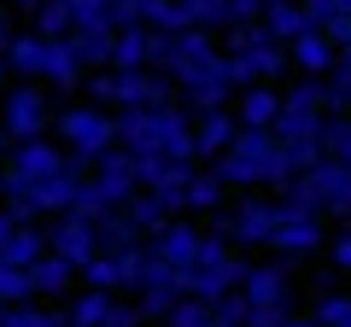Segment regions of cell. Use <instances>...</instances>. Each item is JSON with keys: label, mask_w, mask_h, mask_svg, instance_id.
<instances>
[{"label": "cell", "mask_w": 351, "mask_h": 327, "mask_svg": "<svg viewBox=\"0 0 351 327\" xmlns=\"http://www.w3.org/2000/svg\"><path fill=\"white\" fill-rule=\"evenodd\" d=\"M211 176L223 187H287L299 176V164L287 158V146L276 140V129H240V140L211 164Z\"/></svg>", "instance_id": "1"}, {"label": "cell", "mask_w": 351, "mask_h": 327, "mask_svg": "<svg viewBox=\"0 0 351 327\" xmlns=\"http://www.w3.org/2000/svg\"><path fill=\"white\" fill-rule=\"evenodd\" d=\"M117 146L129 158H199L193 152V117L182 105L164 112H117Z\"/></svg>", "instance_id": "2"}, {"label": "cell", "mask_w": 351, "mask_h": 327, "mask_svg": "<svg viewBox=\"0 0 351 327\" xmlns=\"http://www.w3.org/2000/svg\"><path fill=\"white\" fill-rule=\"evenodd\" d=\"M276 199L293 205V211H311V216H351V170L339 158H322L311 170H299Z\"/></svg>", "instance_id": "3"}, {"label": "cell", "mask_w": 351, "mask_h": 327, "mask_svg": "<svg viewBox=\"0 0 351 327\" xmlns=\"http://www.w3.org/2000/svg\"><path fill=\"white\" fill-rule=\"evenodd\" d=\"M53 135H59V146L71 158L100 164L106 152H117V112H106V105H71L64 117H53Z\"/></svg>", "instance_id": "4"}, {"label": "cell", "mask_w": 351, "mask_h": 327, "mask_svg": "<svg viewBox=\"0 0 351 327\" xmlns=\"http://www.w3.org/2000/svg\"><path fill=\"white\" fill-rule=\"evenodd\" d=\"M281 216H287V205L281 199H263V193H246L240 205H228V211L211 216V234L228 239V246H263L269 252V239H276Z\"/></svg>", "instance_id": "5"}, {"label": "cell", "mask_w": 351, "mask_h": 327, "mask_svg": "<svg viewBox=\"0 0 351 327\" xmlns=\"http://www.w3.org/2000/svg\"><path fill=\"white\" fill-rule=\"evenodd\" d=\"M240 298H246V327H287V315H293V269L287 263H252Z\"/></svg>", "instance_id": "6"}, {"label": "cell", "mask_w": 351, "mask_h": 327, "mask_svg": "<svg viewBox=\"0 0 351 327\" xmlns=\"http://www.w3.org/2000/svg\"><path fill=\"white\" fill-rule=\"evenodd\" d=\"M246 275H252V263H240L234 246H228V239H217V234H205L199 263H193V280H188V298L217 304V298H228V292L246 287Z\"/></svg>", "instance_id": "7"}, {"label": "cell", "mask_w": 351, "mask_h": 327, "mask_svg": "<svg viewBox=\"0 0 351 327\" xmlns=\"http://www.w3.org/2000/svg\"><path fill=\"white\" fill-rule=\"evenodd\" d=\"M0 129L12 135V146L47 140V129H53V88H41V82H12V94L0 100Z\"/></svg>", "instance_id": "8"}, {"label": "cell", "mask_w": 351, "mask_h": 327, "mask_svg": "<svg viewBox=\"0 0 351 327\" xmlns=\"http://www.w3.org/2000/svg\"><path fill=\"white\" fill-rule=\"evenodd\" d=\"M147 246H152V257H158V263L170 269V275L182 280V287H188V280H193V263H199V246H205V234L188 222V216H182V222H170L164 234H152Z\"/></svg>", "instance_id": "9"}, {"label": "cell", "mask_w": 351, "mask_h": 327, "mask_svg": "<svg viewBox=\"0 0 351 327\" xmlns=\"http://www.w3.org/2000/svg\"><path fill=\"white\" fill-rule=\"evenodd\" d=\"M269 252H276V263H304V257H316L322 252V216H311V211H293L287 205V216H281V228H276V239H269Z\"/></svg>", "instance_id": "10"}, {"label": "cell", "mask_w": 351, "mask_h": 327, "mask_svg": "<svg viewBox=\"0 0 351 327\" xmlns=\"http://www.w3.org/2000/svg\"><path fill=\"white\" fill-rule=\"evenodd\" d=\"M47 252L64 257V263H76V269H88L100 257V228L88 222V216H53L47 222Z\"/></svg>", "instance_id": "11"}, {"label": "cell", "mask_w": 351, "mask_h": 327, "mask_svg": "<svg viewBox=\"0 0 351 327\" xmlns=\"http://www.w3.org/2000/svg\"><path fill=\"white\" fill-rule=\"evenodd\" d=\"M234 70H240V88H258V82H281V76L293 70V53L281 47V41H269V29H263V36L252 41L246 53H234Z\"/></svg>", "instance_id": "12"}, {"label": "cell", "mask_w": 351, "mask_h": 327, "mask_svg": "<svg viewBox=\"0 0 351 327\" xmlns=\"http://www.w3.org/2000/svg\"><path fill=\"white\" fill-rule=\"evenodd\" d=\"M64 164H71V152L59 140H24L6 158V181H47V176H59Z\"/></svg>", "instance_id": "13"}, {"label": "cell", "mask_w": 351, "mask_h": 327, "mask_svg": "<svg viewBox=\"0 0 351 327\" xmlns=\"http://www.w3.org/2000/svg\"><path fill=\"white\" fill-rule=\"evenodd\" d=\"M135 164H141V187L158 193L170 211H182V193H188V181H193V164L188 158H135Z\"/></svg>", "instance_id": "14"}, {"label": "cell", "mask_w": 351, "mask_h": 327, "mask_svg": "<svg viewBox=\"0 0 351 327\" xmlns=\"http://www.w3.org/2000/svg\"><path fill=\"white\" fill-rule=\"evenodd\" d=\"M94 187H100L106 199H112L117 211H123V205H129V199L141 193V164L129 158L123 146H117V152H106V158L94 164Z\"/></svg>", "instance_id": "15"}, {"label": "cell", "mask_w": 351, "mask_h": 327, "mask_svg": "<svg viewBox=\"0 0 351 327\" xmlns=\"http://www.w3.org/2000/svg\"><path fill=\"white\" fill-rule=\"evenodd\" d=\"M234 140H240V117H234V112H205V117H193V152H199V158L217 164Z\"/></svg>", "instance_id": "16"}, {"label": "cell", "mask_w": 351, "mask_h": 327, "mask_svg": "<svg viewBox=\"0 0 351 327\" xmlns=\"http://www.w3.org/2000/svg\"><path fill=\"white\" fill-rule=\"evenodd\" d=\"M281 105H287V94L276 88V82H258V88H240V129H276L281 123Z\"/></svg>", "instance_id": "17"}, {"label": "cell", "mask_w": 351, "mask_h": 327, "mask_svg": "<svg viewBox=\"0 0 351 327\" xmlns=\"http://www.w3.org/2000/svg\"><path fill=\"white\" fill-rule=\"evenodd\" d=\"M287 53H293V70H299V76H322V82L334 76V64H339V41H328L322 29L299 36V41H293Z\"/></svg>", "instance_id": "18"}, {"label": "cell", "mask_w": 351, "mask_h": 327, "mask_svg": "<svg viewBox=\"0 0 351 327\" xmlns=\"http://www.w3.org/2000/svg\"><path fill=\"white\" fill-rule=\"evenodd\" d=\"M71 41H76V59H82L88 70H112V53H117V24H112V18L82 24Z\"/></svg>", "instance_id": "19"}, {"label": "cell", "mask_w": 351, "mask_h": 327, "mask_svg": "<svg viewBox=\"0 0 351 327\" xmlns=\"http://www.w3.org/2000/svg\"><path fill=\"white\" fill-rule=\"evenodd\" d=\"M82 70H88V64L76 59V41H71V36H64V41H47V70H41V76H47L53 94H76V88H82Z\"/></svg>", "instance_id": "20"}, {"label": "cell", "mask_w": 351, "mask_h": 327, "mask_svg": "<svg viewBox=\"0 0 351 327\" xmlns=\"http://www.w3.org/2000/svg\"><path fill=\"white\" fill-rule=\"evenodd\" d=\"M263 29H269V41H281V47H293L299 36H311V12H304L299 0H276V6H263Z\"/></svg>", "instance_id": "21"}, {"label": "cell", "mask_w": 351, "mask_h": 327, "mask_svg": "<svg viewBox=\"0 0 351 327\" xmlns=\"http://www.w3.org/2000/svg\"><path fill=\"white\" fill-rule=\"evenodd\" d=\"M217 211H228V187L211 170H193L188 193H182V216H217Z\"/></svg>", "instance_id": "22"}, {"label": "cell", "mask_w": 351, "mask_h": 327, "mask_svg": "<svg viewBox=\"0 0 351 327\" xmlns=\"http://www.w3.org/2000/svg\"><path fill=\"white\" fill-rule=\"evenodd\" d=\"M94 228H100V252H106V257H129V252H141V246H147V234H141V228L129 222L123 211L100 216Z\"/></svg>", "instance_id": "23"}, {"label": "cell", "mask_w": 351, "mask_h": 327, "mask_svg": "<svg viewBox=\"0 0 351 327\" xmlns=\"http://www.w3.org/2000/svg\"><path fill=\"white\" fill-rule=\"evenodd\" d=\"M6 64H12V76H29V82H36V76L47 70V36H36V29H18L12 47H6Z\"/></svg>", "instance_id": "24"}, {"label": "cell", "mask_w": 351, "mask_h": 327, "mask_svg": "<svg viewBox=\"0 0 351 327\" xmlns=\"http://www.w3.org/2000/svg\"><path fill=\"white\" fill-rule=\"evenodd\" d=\"M123 216H129V222H135V228H141V234H147V239H152V234H164V228L176 222V211H170V205L158 199V193H147V187H141L135 199L123 205Z\"/></svg>", "instance_id": "25"}, {"label": "cell", "mask_w": 351, "mask_h": 327, "mask_svg": "<svg viewBox=\"0 0 351 327\" xmlns=\"http://www.w3.org/2000/svg\"><path fill=\"white\" fill-rule=\"evenodd\" d=\"M112 70H152V29H117V53H112Z\"/></svg>", "instance_id": "26"}, {"label": "cell", "mask_w": 351, "mask_h": 327, "mask_svg": "<svg viewBox=\"0 0 351 327\" xmlns=\"http://www.w3.org/2000/svg\"><path fill=\"white\" fill-rule=\"evenodd\" d=\"M29 275H36V298H64V292H71V280L76 275H82V269H76V263H64V257H41V263L36 269H29Z\"/></svg>", "instance_id": "27"}, {"label": "cell", "mask_w": 351, "mask_h": 327, "mask_svg": "<svg viewBox=\"0 0 351 327\" xmlns=\"http://www.w3.org/2000/svg\"><path fill=\"white\" fill-rule=\"evenodd\" d=\"M41 257H47V228L24 222V228L12 234V246H6V257H0V263H12V269H36Z\"/></svg>", "instance_id": "28"}, {"label": "cell", "mask_w": 351, "mask_h": 327, "mask_svg": "<svg viewBox=\"0 0 351 327\" xmlns=\"http://www.w3.org/2000/svg\"><path fill=\"white\" fill-rule=\"evenodd\" d=\"M112 292H94V287H88V292H76V298H71V310H64V322H71V327H106V315H112Z\"/></svg>", "instance_id": "29"}, {"label": "cell", "mask_w": 351, "mask_h": 327, "mask_svg": "<svg viewBox=\"0 0 351 327\" xmlns=\"http://www.w3.org/2000/svg\"><path fill=\"white\" fill-rule=\"evenodd\" d=\"M29 29L36 36H47V41H64V36H76V18H71V0H47L36 18H29Z\"/></svg>", "instance_id": "30"}, {"label": "cell", "mask_w": 351, "mask_h": 327, "mask_svg": "<svg viewBox=\"0 0 351 327\" xmlns=\"http://www.w3.org/2000/svg\"><path fill=\"white\" fill-rule=\"evenodd\" d=\"M12 304H36V275L0 263V310H12Z\"/></svg>", "instance_id": "31"}, {"label": "cell", "mask_w": 351, "mask_h": 327, "mask_svg": "<svg viewBox=\"0 0 351 327\" xmlns=\"http://www.w3.org/2000/svg\"><path fill=\"white\" fill-rule=\"evenodd\" d=\"M193 29H228V0H182Z\"/></svg>", "instance_id": "32"}, {"label": "cell", "mask_w": 351, "mask_h": 327, "mask_svg": "<svg viewBox=\"0 0 351 327\" xmlns=\"http://www.w3.org/2000/svg\"><path fill=\"white\" fill-rule=\"evenodd\" d=\"M164 327H217V315H211V304H205V298H182Z\"/></svg>", "instance_id": "33"}, {"label": "cell", "mask_w": 351, "mask_h": 327, "mask_svg": "<svg viewBox=\"0 0 351 327\" xmlns=\"http://www.w3.org/2000/svg\"><path fill=\"white\" fill-rule=\"evenodd\" d=\"M316 322H322V327H339V322H346V315H351V298H346V292H328V298H316Z\"/></svg>", "instance_id": "34"}, {"label": "cell", "mask_w": 351, "mask_h": 327, "mask_svg": "<svg viewBox=\"0 0 351 327\" xmlns=\"http://www.w3.org/2000/svg\"><path fill=\"white\" fill-rule=\"evenodd\" d=\"M211 315H217V327H246V298H240V292H228V298L211 304Z\"/></svg>", "instance_id": "35"}, {"label": "cell", "mask_w": 351, "mask_h": 327, "mask_svg": "<svg viewBox=\"0 0 351 327\" xmlns=\"http://www.w3.org/2000/svg\"><path fill=\"white\" fill-rule=\"evenodd\" d=\"M328 263H334V269H339V275H351V222H346V228H339V234H334V239H328Z\"/></svg>", "instance_id": "36"}, {"label": "cell", "mask_w": 351, "mask_h": 327, "mask_svg": "<svg viewBox=\"0 0 351 327\" xmlns=\"http://www.w3.org/2000/svg\"><path fill=\"white\" fill-rule=\"evenodd\" d=\"M228 24H263V0H228Z\"/></svg>", "instance_id": "37"}, {"label": "cell", "mask_w": 351, "mask_h": 327, "mask_svg": "<svg viewBox=\"0 0 351 327\" xmlns=\"http://www.w3.org/2000/svg\"><path fill=\"white\" fill-rule=\"evenodd\" d=\"M106 327H147V315H141V304H112Z\"/></svg>", "instance_id": "38"}, {"label": "cell", "mask_w": 351, "mask_h": 327, "mask_svg": "<svg viewBox=\"0 0 351 327\" xmlns=\"http://www.w3.org/2000/svg\"><path fill=\"white\" fill-rule=\"evenodd\" d=\"M18 228H24V222H18V216L6 211V205H0V257H6V246H12V234H18Z\"/></svg>", "instance_id": "39"}, {"label": "cell", "mask_w": 351, "mask_h": 327, "mask_svg": "<svg viewBox=\"0 0 351 327\" xmlns=\"http://www.w3.org/2000/svg\"><path fill=\"white\" fill-rule=\"evenodd\" d=\"M12 36H18V24L6 18V6H0V59H6V47H12Z\"/></svg>", "instance_id": "40"}, {"label": "cell", "mask_w": 351, "mask_h": 327, "mask_svg": "<svg viewBox=\"0 0 351 327\" xmlns=\"http://www.w3.org/2000/svg\"><path fill=\"white\" fill-rule=\"evenodd\" d=\"M6 94H12V64L0 59V100H6Z\"/></svg>", "instance_id": "41"}, {"label": "cell", "mask_w": 351, "mask_h": 327, "mask_svg": "<svg viewBox=\"0 0 351 327\" xmlns=\"http://www.w3.org/2000/svg\"><path fill=\"white\" fill-rule=\"evenodd\" d=\"M6 158H12V135L0 129V170H6Z\"/></svg>", "instance_id": "42"}, {"label": "cell", "mask_w": 351, "mask_h": 327, "mask_svg": "<svg viewBox=\"0 0 351 327\" xmlns=\"http://www.w3.org/2000/svg\"><path fill=\"white\" fill-rule=\"evenodd\" d=\"M12 6H18V12H29V18H36L41 6H47V0H12Z\"/></svg>", "instance_id": "43"}, {"label": "cell", "mask_w": 351, "mask_h": 327, "mask_svg": "<svg viewBox=\"0 0 351 327\" xmlns=\"http://www.w3.org/2000/svg\"><path fill=\"white\" fill-rule=\"evenodd\" d=\"M287 327H322L316 315H287Z\"/></svg>", "instance_id": "44"}, {"label": "cell", "mask_w": 351, "mask_h": 327, "mask_svg": "<svg viewBox=\"0 0 351 327\" xmlns=\"http://www.w3.org/2000/svg\"><path fill=\"white\" fill-rule=\"evenodd\" d=\"M339 53H351V24H346V36H339Z\"/></svg>", "instance_id": "45"}, {"label": "cell", "mask_w": 351, "mask_h": 327, "mask_svg": "<svg viewBox=\"0 0 351 327\" xmlns=\"http://www.w3.org/2000/svg\"><path fill=\"white\" fill-rule=\"evenodd\" d=\"M0 205H6V170H0Z\"/></svg>", "instance_id": "46"}, {"label": "cell", "mask_w": 351, "mask_h": 327, "mask_svg": "<svg viewBox=\"0 0 351 327\" xmlns=\"http://www.w3.org/2000/svg\"><path fill=\"white\" fill-rule=\"evenodd\" d=\"M135 6H152V0H135Z\"/></svg>", "instance_id": "47"}, {"label": "cell", "mask_w": 351, "mask_h": 327, "mask_svg": "<svg viewBox=\"0 0 351 327\" xmlns=\"http://www.w3.org/2000/svg\"><path fill=\"white\" fill-rule=\"evenodd\" d=\"M339 327H351V315H346V322H339Z\"/></svg>", "instance_id": "48"}, {"label": "cell", "mask_w": 351, "mask_h": 327, "mask_svg": "<svg viewBox=\"0 0 351 327\" xmlns=\"http://www.w3.org/2000/svg\"><path fill=\"white\" fill-rule=\"evenodd\" d=\"M263 6H276V0H263Z\"/></svg>", "instance_id": "49"}, {"label": "cell", "mask_w": 351, "mask_h": 327, "mask_svg": "<svg viewBox=\"0 0 351 327\" xmlns=\"http://www.w3.org/2000/svg\"><path fill=\"white\" fill-rule=\"evenodd\" d=\"M158 327H164V322H158Z\"/></svg>", "instance_id": "50"}]
</instances>
